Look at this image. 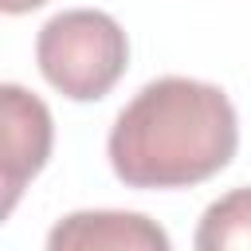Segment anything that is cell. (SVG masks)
Listing matches in <instances>:
<instances>
[{
	"label": "cell",
	"mask_w": 251,
	"mask_h": 251,
	"mask_svg": "<svg viewBox=\"0 0 251 251\" xmlns=\"http://www.w3.org/2000/svg\"><path fill=\"white\" fill-rule=\"evenodd\" d=\"M0 122H4V212L16 208L24 184L51 157V110L16 82L0 86Z\"/></svg>",
	"instance_id": "3957f363"
},
{
	"label": "cell",
	"mask_w": 251,
	"mask_h": 251,
	"mask_svg": "<svg viewBox=\"0 0 251 251\" xmlns=\"http://www.w3.org/2000/svg\"><path fill=\"white\" fill-rule=\"evenodd\" d=\"M47 0H0V8L8 12V16H24V12H31V8H43Z\"/></svg>",
	"instance_id": "8992f818"
},
{
	"label": "cell",
	"mask_w": 251,
	"mask_h": 251,
	"mask_svg": "<svg viewBox=\"0 0 251 251\" xmlns=\"http://www.w3.org/2000/svg\"><path fill=\"white\" fill-rule=\"evenodd\" d=\"M196 251H251V184L212 200L196 224Z\"/></svg>",
	"instance_id": "5b68a950"
},
{
	"label": "cell",
	"mask_w": 251,
	"mask_h": 251,
	"mask_svg": "<svg viewBox=\"0 0 251 251\" xmlns=\"http://www.w3.org/2000/svg\"><path fill=\"white\" fill-rule=\"evenodd\" d=\"M239 122L227 94L196 78H157L118 114L106 153L126 188H188L235 157Z\"/></svg>",
	"instance_id": "6da1fadb"
},
{
	"label": "cell",
	"mask_w": 251,
	"mask_h": 251,
	"mask_svg": "<svg viewBox=\"0 0 251 251\" xmlns=\"http://www.w3.org/2000/svg\"><path fill=\"white\" fill-rule=\"evenodd\" d=\"M35 63L59 94L75 102H94L110 94L114 82L126 75L129 43L114 16L98 8H71L39 27Z\"/></svg>",
	"instance_id": "7a4b0ae2"
},
{
	"label": "cell",
	"mask_w": 251,
	"mask_h": 251,
	"mask_svg": "<svg viewBox=\"0 0 251 251\" xmlns=\"http://www.w3.org/2000/svg\"><path fill=\"white\" fill-rule=\"evenodd\" d=\"M47 251H173L145 212H71L47 231Z\"/></svg>",
	"instance_id": "277c9868"
}]
</instances>
